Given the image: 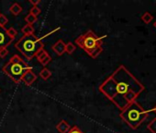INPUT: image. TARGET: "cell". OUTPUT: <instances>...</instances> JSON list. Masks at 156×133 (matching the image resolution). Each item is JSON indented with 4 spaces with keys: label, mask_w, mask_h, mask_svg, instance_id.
<instances>
[{
    "label": "cell",
    "mask_w": 156,
    "mask_h": 133,
    "mask_svg": "<svg viewBox=\"0 0 156 133\" xmlns=\"http://www.w3.org/2000/svg\"><path fill=\"white\" fill-rule=\"evenodd\" d=\"M144 89V86L124 65H120L98 88L99 92L109 99L120 111L135 102Z\"/></svg>",
    "instance_id": "obj_1"
},
{
    "label": "cell",
    "mask_w": 156,
    "mask_h": 133,
    "mask_svg": "<svg viewBox=\"0 0 156 133\" xmlns=\"http://www.w3.org/2000/svg\"><path fill=\"white\" fill-rule=\"evenodd\" d=\"M106 36L98 37L93 31L88 30L75 39V44L92 58H97L103 52V40Z\"/></svg>",
    "instance_id": "obj_2"
},
{
    "label": "cell",
    "mask_w": 156,
    "mask_h": 133,
    "mask_svg": "<svg viewBox=\"0 0 156 133\" xmlns=\"http://www.w3.org/2000/svg\"><path fill=\"white\" fill-rule=\"evenodd\" d=\"M144 110L139 103L136 101L129 104L124 110L121 111L119 114L120 118L129 125V127L132 129H137L140 124L148 117L149 112Z\"/></svg>",
    "instance_id": "obj_3"
},
{
    "label": "cell",
    "mask_w": 156,
    "mask_h": 133,
    "mask_svg": "<svg viewBox=\"0 0 156 133\" xmlns=\"http://www.w3.org/2000/svg\"><path fill=\"white\" fill-rule=\"evenodd\" d=\"M29 70H32V68L18 55H14L2 69L3 72L16 84L21 82L24 73Z\"/></svg>",
    "instance_id": "obj_4"
},
{
    "label": "cell",
    "mask_w": 156,
    "mask_h": 133,
    "mask_svg": "<svg viewBox=\"0 0 156 133\" xmlns=\"http://www.w3.org/2000/svg\"><path fill=\"white\" fill-rule=\"evenodd\" d=\"M28 60H31L36 56L38 52L44 48V44L41 38L35 36V34L22 36L14 45Z\"/></svg>",
    "instance_id": "obj_5"
},
{
    "label": "cell",
    "mask_w": 156,
    "mask_h": 133,
    "mask_svg": "<svg viewBox=\"0 0 156 133\" xmlns=\"http://www.w3.org/2000/svg\"><path fill=\"white\" fill-rule=\"evenodd\" d=\"M12 42H13V39H11L8 35L7 29L3 28V27H0V49L7 48Z\"/></svg>",
    "instance_id": "obj_6"
},
{
    "label": "cell",
    "mask_w": 156,
    "mask_h": 133,
    "mask_svg": "<svg viewBox=\"0 0 156 133\" xmlns=\"http://www.w3.org/2000/svg\"><path fill=\"white\" fill-rule=\"evenodd\" d=\"M35 57L37 58V60H38L43 66H46L51 61V55H49V53H48L44 48L41 49V50H40V51L38 52V54L36 55Z\"/></svg>",
    "instance_id": "obj_7"
},
{
    "label": "cell",
    "mask_w": 156,
    "mask_h": 133,
    "mask_svg": "<svg viewBox=\"0 0 156 133\" xmlns=\"http://www.w3.org/2000/svg\"><path fill=\"white\" fill-rule=\"evenodd\" d=\"M36 80H37V75L32 71V70H29L24 73L21 82H23L27 86H30L34 83V82H36Z\"/></svg>",
    "instance_id": "obj_8"
},
{
    "label": "cell",
    "mask_w": 156,
    "mask_h": 133,
    "mask_svg": "<svg viewBox=\"0 0 156 133\" xmlns=\"http://www.w3.org/2000/svg\"><path fill=\"white\" fill-rule=\"evenodd\" d=\"M51 50L57 55H62L65 53V43L62 40H58L54 44L51 46Z\"/></svg>",
    "instance_id": "obj_9"
},
{
    "label": "cell",
    "mask_w": 156,
    "mask_h": 133,
    "mask_svg": "<svg viewBox=\"0 0 156 133\" xmlns=\"http://www.w3.org/2000/svg\"><path fill=\"white\" fill-rule=\"evenodd\" d=\"M71 128L70 125L64 120L62 119L57 125H56V129L60 132V133H67L69 131V129Z\"/></svg>",
    "instance_id": "obj_10"
},
{
    "label": "cell",
    "mask_w": 156,
    "mask_h": 133,
    "mask_svg": "<svg viewBox=\"0 0 156 133\" xmlns=\"http://www.w3.org/2000/svg\"><path fill=\"white\" fill-rule=\"evenodd\" d=\"M22 10H23L22 7H21L19 3H17V2L13 3V4L10 6V8H9V12H10L11 14H13L14 16L20 15V14L22 12Z\"/></svg>",
    "instance_id": "obj_11"
},
{
    "label": "cell",
    "mask_w": 156,
    "mask_h": 133,
    "mask_svg": "<svg viewBox=\"0 0 156 133\" xmlns=\"http://www.w3.org/2000/svg\"><path fill=\"white\" fill-rule=\"evenodd\" d=\"M34 32H35V29H34L33 25L26 24L21 28V32H22L23 36L32 35V34H34Z\"/></svg>",
    "instance_id": "obj_12"
},
{
    "label": "cell",
    "mask_w": 156,
    "mask_h": 133,
    "mask_svg": "<svg viewBox=\"0 0 156 133\" xmlns=\"http://www.w3.org/2000/svg\"><path fill=\"white\" fill-rule=\"evenodd\" d=\"M39 75H40V77H41L43 81H47V80H49V79L51 77V72L50 70H48V69L46 68V66H44V68L40 71Z\"/></svg>",
    "instance_id": "obj_13"
},
{
    "label": "cell",
    "mask_w": 156,
    "mask_h": 133,
    "mask_svg": "<svg viewBox=\"0 0 156 133\" xmlns=\"http://www.w3.org/2000/svg\"><path fill=\"white\" fill-rule=\"evenodd\" d=\"M140 20L145 23V24H149V23H151L152 21H153V16L150 13V12H144L142 15H141V17H140Z\"/></svg>",
    "instance_id": "obj_14"
},
{
    "label": "cell",
    "mask_w": 156,
    "mask_h": 133,
    "mask_svg": "<svg viewBox=\"0 0 156 133\" xmlns=\"http://www.w3.org/2000/svg\"><path fill=\"white\" fill-rule=\"evenodd\" d=\"M76 49V46L72 42H68L67 44H65V53H67L68 55H72Z\"/></svg>",
    "instance_id": "obj_15"
},
{
    "label": "cell",
    "mask_w": 156,
    "mask_h": 133,
    "mask_svg": "<svg viewBox=\"0 0 156 133\" xmlns=\"http://www.w3.org/2000/svg\"><path fill=\"white\" fill-rule=\"evenodd\" d=\"M38 18L34 17L33 15H30V14H28L26 17H25V21L27 22V24H30V25H33L36 21H37Z\"/></svg>",
    "instance_id": "obj_16"
},
{
    "label": "cell",
    "mask_w": 156,
    "mask_h": 133,
    "mask_svg": "<svg viewBox=\"0 0 156 133\" xmlns=\"http://www.w3.org/2000/svg\"><path fill=\"white\" fill-rule=\"evenodd\" d=\"M7 33H8V35L11 38V39H15L16 38V36L18 35V31L14 28V27H10V28H9V29H7Z\"/></svg>",
    "instance_id": "obj_17"
},
{
    "label": "cell",
    "mask_w": 156,
    "mask_h": 133,
    "mask_svg": "<svg viewBox=\"0 0 156 133\" xmlns=\"http://www.w3.org/2000/svg\"><path fill=\"white\" fill-rule=\"evenodd\" d=\"M147 128L151 132V133H156V117L153 118L149 125L147 126Z\"/></svg>",
    "instance_id": "obj_18"
},
{
    "label": "cell",
    "mask_w": 156,
    "mask_h": 133,
    "mask_svg": "<svg viewBox=\"0 0 156 133\" xmlns=\"http://www.w3.org/2000/svg\"><path fill=\"white\" fill-rule=\"evenodd\" d=\"M41 9H40V8L37 6V7H32V8L30 10V13H29V14H30V15H33L34 17L38 18V16L41 14Z\"/></svg>",
    "instance_id": "obj_19"
},
{
    "label": "cell",
    "mask_w": 156,
    "mask_h": 133,
    "mask_svg": "<svg viewBox=\"0 0 156 133\" xmlns=\"http://www.w3.org/2000/svg\"><path fill=\"white\" fill-rule=\"evenodd\" d=\"M9 23V19L7 18L6 15L0 13V27L5 28V26Z\"/></svg>",
    "instance_id": "obj_20"
},
{
    "label": "cell",
    "mask_w": 156,
    "mask_h": 133,
    "mask_svg": "<svg viewBox=\"0 0 156 133\" xmlns=\"http://www.w3.org/2000/svg\"><path fill=\"white\" fill-rule=\"evenodd\" d=\"M67 133H85V132H83L77 126H73L69 129V131Z\"/></svg>",
    "instance_id": "obj_21"
},
{
    "label": "cell",
    "mask_w": 156,
    "mask_h": 133,
    "mask_svg": "<svg viewBox=\"0 0 156 133\" xmlns=\"http://www.w3.org/2000/svg\"><path fill=\"white\" fill-rule=\"evenodd\" d=\"M8 54H9L8 48H1V49H0V57H1V58L6 57L8 55Z\"/></svg>",
    "instance_id": "obj_22"
},
{
    "label": "cell",
    "mask_w": 156,
    "mask_h": 133,
    "mask_svg": "<svg viewBox=\"0 0 156 133\" xmlns=\"http://www.w3.org/2000/svg\"><path fill=\"white\" fill-rule=\"evenodd\" d=\"M29 3H30L32 7H37L39 4L41 3V0H29Z\"/></svg>",
    "instance_id": "obj_23"
},
{
    "label": "cell",
    "mask_w": 156,
    "mask_h": 133,
    "mask_svg": "<svg viewBox=\"0 0 156 133\" xmlns=\"http://www.w3.org/2000/svg\"><path fill=\"white\" fill-rule=\"evenodd\" d=\"M151 111H153V112H154V113L156 114V105H155V106H154V107H153V108H152V109H151Z\"/></svg>",
    "instance_id": "obj_24"
},
{
    "label": "cell",
    "mask_w": 156,
    "mask_h": 133,
    "mask_svg": "<svg viewBox=\"0 0 156 133\" xmlns=\"http://www.w3.org/2000/svg\"><path fill=\"white\" fill-rule=\"evenodd\" d=\"M153 26H154V28H155V29H156V21H155V22H154V23H153Z\"/></svg>",
    "instance_id": "obj_25"
}]
</instances>
